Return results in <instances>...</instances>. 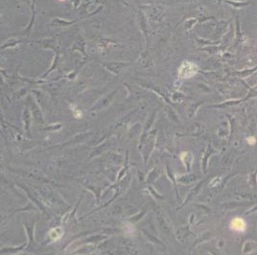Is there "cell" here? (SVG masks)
I'll return each instance as SVG.
<instances>
[{"mask_svg": "<svg viewBox=\"0 0 257 255\" xmlns=\"http://www.w3.org/2000/svg\"><path fill=\"white\" fill-rule=\"evenodd\" d=\"M230 228L238 232H244L247 228V223L242 218H235L230 223Z\"/></svg>", "mask_w": 257, "mask_h": 255, "instance_id": "2", "label": "cell"}, {"mask_svg": "<svg viewBox=\"0 0 257 255\" xmlns=\"http://www.w3.org/2000/svg\"><path fill=\"white\" fill-rule=\"evenodd\" d=\"M59 1H64V0H59Z\"/></svg>", "mask_w": 257, "mask_h": 255, "instance_id": "4", "label": "cell"}, {"mask_svg": "<svg viewBox=\"0 0 257 255\" xmlns=\"http://www.w3.org/2000/svg\"><path fill=\"white\" fill-rule=\"evenodd\" d=\"M247 141V143H249V145H253V144L256 143V139H255L254 137H249Z\"/></svg>", "mask_w": 257, "mask_h": 255, "instance_id": "3", "label": "cell"}, {"mask_svg": "<svg viewBox=\"0 0 257 255\" xmlns=\"http://www.w3.org/2000/svg\"><path fill=\"white\" fill-rule=\"evenodd\" d=\"M197 72V67L190 62H184L180 70V75L182 78H189Z\"/></svg>", "mask_w": 257, "mask_h": 255, "instance_id": "1", "label": "cell"}]
</instances>
